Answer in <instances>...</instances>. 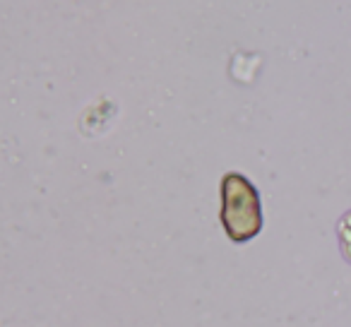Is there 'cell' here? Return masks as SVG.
Returning <instances> with one entry per match:
<instances>
[{
  "label": "cell",
  "instance_id": "cell-1",
  "mask_svg": "<svg viewBox=\"0 0 351 327\" xmlns=\"http://www.w3.org/2000/svg\"><path fill=\"white\" fill-rule=\"evenodd\" d=\"M221 226L234 243H248L263 231L260 193L243 173L229 171L221 178Z\"/></svg>",
  "mask_w": 351,
  "mask_h": 327
},
{
  "label": "cell",
  "instance_id": "cell-2",
  "mask_svg": "<svg viewBox=\"0 0 351 327\" xmlns=\"http://www.w3.org/2000/svg\"><path fill=\"white\" fill-rule=\"evenodd\" d=\"M337 234H339L341 253H344V258L351 263V212H346V215L339 219V224H337Z\"/></svg>",
  "mask_w": 351,
  "mask_h": 327
}]
</instances>
